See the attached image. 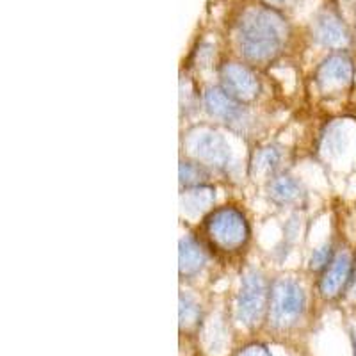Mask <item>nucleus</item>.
<instances>
[{
	"instance_id": "7",
	"label": "nucleus",
	"mask_w": 356,
	"mask_h": 356,
	"mask_svg": "<svg viewBox=\"0 0 356 356\" xmlns=\"http://www.w3.org/2000/svg\"><path fill=\"white\" fill-rule=\"evenodd\" d=\"M316 86L323 97H337L348 91L355 81V63L346 50L328 54L316 70Z\"/></svg>"
},
{
	"instance_id": "20",
	"label": "nucleus",
	"mask_w": 356,
	"mask_h": 356,
	"mask_svg": "<svg viewBox=\"0 0 356 356\" xmlns=\"http://www.w3.org/2000/svg\"><path fill=\"white\" fill-rule=\"evenodd\" d=\"M264 4L269 6L273 9H285V8H291V6L296 4V0H264Z\"/></svg>"
},
{
	"instance_id": "4",
	"label": "nucleus",
	"mask_w": 356,
	"mask_h": 356,
	"mask_svg": "<svg viewBox=\"0 0 356 356\" xmlns=\"http://www.w3.org/2000/svg\"><path fill=\"white\" fill-rule=\"evenodd\" d=\"M187 155L202 162L212 173L230 175L235 170V159L230 145L221 132L211 127H195L186 134Z\"/></svg>"
},
{
	"instance_id": "17",
	"label": "nucleus",
	"mask_w": 356,
	"mask_h": 356,
	"mask_svg": "<svg viewBox=\"0 0 356 356\" xmlns=\"http://www.w3.org/2000/svg\"><path fill=\"white\" fill-rule=\"evenodd\" d=\"M335 253H337L335 244H333L332 241H328V243H324L323 246L317 248V250H314V253L310 255V260H308V267H310V271L321 275V273L326 269V266L332 262L333 257H335Z\"/></svg>"
},
{
	"instance_id": "16",
	"label": "nucleus",
	"mask_w": 356,
	"mask_h": 356,
	"mask_svg": "<svg viewBox=\"0 0 356 356\" xmlns=\"http://www.w3.org/2000/svg\"><path fill=\"white\" fill-rule=\"evenodd\" d=\"M180 328L182 330H195L200 326L202 321V308L198 301L187 292L180 294Z\"/></svg>"
},
{
	"instance_id": "13",
	"label": "nucleus",
	"mask_w": 356,
	"mask_h": 356,
	"mask_svg": "<svg viewBox=\"0 0 356 356\" xmlns=\"http://www.w3.org/2000/svg\"><path fill=\"white\" fill-rule=\"evenodd\" d=\"M285 152L284 148L276 143H269L260 148H257L253 157L250 161V175L253 178H264L271 180L278 173H282V164H284Z\"/></svg>"
},
{
	"instance_id": "10",
	"label": "nucleus",
	"mask_w": 356,
	"mask_h": 356,
	"mask_svg": "<svg viewBox=\"0 0 356 356\" xmlns=\"http://www.w3.org/2000/svg\"><path fill=\"white\" fill-rule=\"evenodd\" d=\"M312 40L324 49L337 52L346 50L351 43V33L340 13L333 8H326L317 13L312 22Z\"/></svg>"
},
{
	"instance_id": "11",
	"label": "nucleus",
	"mask_w": 356,
	"mask_h": 356,
	"mask_svg": "<svg viewBox=\"0 0 356 356\" xmlns=\"http://www.w3.org/2000/svg\"><path fill=\"white\" fill-rule=\"evenodd\" d=\"M267 198L273 205L280 209H289V207H298L307 198V191H305L303 182L294 175L282 171L266 184Z\"/></svg>"
},
{
	"instance_id": "22",
	"label": "nucleus",
	"mask_w": 356,
	"mask_h": 356,
	"mask_svg": "<svg viewBox=\"0 0 356 356\" xmlns=\"http://www.w3.org/2000/svg\"><path fill=\"white\" fill-rule=\"evenodd\" d=\"M351 289L356 292V264H355V276H353V285H351Z\"/></svg>"
},
{
	"instance_id": "19",
	"label": "nucleus",
	"mask_w": 356,
	"mask_h": 356,
	"mask_svg": "<svg viewBox=\"0 0 356 356\" xmlns=\"http://www.w3.org/2000/svg\"><path fill=\"white\" fill-rule=\"evenodd\" d=\"M234 356H273L271 349L264 344H250L235 353Z\"/></svg>"
},
{
	"instance_id": "18",
	"label": "nucleus",
	"mask_w": 356,
	"mask_h": 356,
	"mask_svg": "<svg viewBox=\"0 0 356 356\" xmlns=\"http://www.w3.org/2000/svg\"><path fill=\"white\" fill-rule=\"evenodd\" d=\"M342 141H348V134H346L344 127L335 125L330 129V136H328V148L330 152H335V154H340V152H344V146Z\"/></svg>"
},
{
	"instance_id": "15",
	"label": "nucleus",
	"mask_w": 356,
	"mask_h": 356,
	"mask_svg": "<svg viewBox=\"0 0 356 356\" xmlns=\"http://www.w3.org/2000/svg\"><path fill=\"white\" fill-rule=\"evenodd\" d=\"M178 177H180V180H178L180 182V189H191V187L211 186L212 171L207 166H203L202 162L187 157L180 161Z\"/></svg>"
},
{
	"instance_id": "8",
	"label": "nucleus",
	"mask_w": 356,
	"mask_h": 356,
	"mask_svg": "<svg viewBox=\"0 0 356 356\" xmlns=\"http://www.w3.org/2000/svg\"><path fill=\"white\" fill-rule=\"evenodd\" d=\"M219 86H221L232 98L250 106L262 93L257 73L250 68V65L228 61L219 68Z\"/></svg>"
},
{
	"instance_id": "5",
	"label": "nucleus",
	"mask_w": 356,
	"mask_h": 356,
	"mask_svg": "<svg viewBox=\"0 0 356 356\" xmlns=\"http://www.w3.org/2000/svg\"><path fill=\"white\" fill-rule=\"evenodd\" d=\"M269 287L264 273L255 267H250L243 273L241 289L235 301V317L246 328H255L267 317L269 305Z\"/></svg>"
},
{
	"instance_id": "12",
	"label": "nucleus",
	"mask_w": 356,
	"mask_h": 356,
	"mask_svg": "<svg viewBox=\"0 0 356 356\" xmlns=\"http://www.w3.org/2000/svg\"><path fill=\"white\" fill-rule=\"evenodd\" d=\"M209 262L207 244L193 235H186L178 244V271L182 280H195L203 273Z\"/></svg>"
},
{
	"instance_id": "9",
	"label": "nucleus",
	"mask_w": 356,
	"mask_h": 356,
	"mask_svg": "<svg viewBox=\"0 0 356 356\" xmlns=\"http://www.w3.org/2000/svg\"><path fill=\"white\" fill-rule=\"evenodd\" d=\"M355 264L356 255L349 253L348 250H337L333 260L321 273L319 282H317L319 294L324 300L333 301L339 300L340 296H344V292L353 285Z\"/></svg>"
},
{
	"instance_id": "6",
	"label": "nucleus",
	"mask_w": 356,
	"mask_h": 356,
	"mask_svg": "<svg viewBox=\"0 0 356 356\" xmlns=\"http://www.w3.org/2000/svg\"><path fill=\"white\" fill-rule=\"evenodd\" d=\"M203 109L214 122L221 123L232 132L246 134L251 127V114L248 106L232 98L221 86H209L202 97Z\"/></svg>"
},
{
	"instance_id": "3",
	"label": "nucleus",
	"mask_w": 356,
	"mask_h": 356,
	"mask_svg": "<svg viewBox=\"0 0 356 356\" xmlns=\"http://www.w3.org/2000/svg\"><path fill=\"white\" fill-rule=\"evenodd\" d=\"M307 312V292L298 280L280 276L269 287L267 321L275 330L294 328Z\"/></svg>"
},
{
	"instance_id": "2",
	"label": "nucleus",
	"mask_w": 356,
	"mask_h": 356,
	"mask_svg": "<svg viewBox=\"0 0 356 356\" xmlns=\"http://www.w3.org/2000/svg\"><path fill=\"white\" fill-rule=\"evenodd\" d=\"M205 244L221 253H237L248 244L251 227L246 214L234 205L212 209L202 221Z\"/></svg>"
},
{
	"instance_id": "21",
	"label": "nucleus",
	"mask_w": 356,
	"mask_h": 356,
	"mask_svg": "<svg viewBox=\"0 0 356 356\" xmlns=\"http://www.w3.org/2000/svg\"><path fill=\"white\" fill-rule=\"evenodd\" d=\"M351 339H353V348H355V356H356V330H351Z\"/></svg>"
},
{
	"instance_id": "1",
	"label": "nucleus",
	"mask_w": 356,
	"mask_h": 356,
	"mask_svg": "<svg viewBox=\"0 0 356 356\" xmlns=\"http://www.w3.org/2000/svg\"><path fill=\"white\" fill-rule=\"evenodd\" d=\"M291 29L278 9L253 6L241 15L235 41L241 56L251 66L271 65L284 54Z\"/></svg>"
},
{
	"instance_id": "14",
	"label": "nucleus",
	"mask_w": 356,
	"mask_h": 356,
	"mask_svg": "<svg viewBox=\"0 0 356 356\" xmlns=\"http://www.w3.org/2000/svg\"><path fill=\"white\" fill-rule=\"evenodd\" d=\"M216 191L212 186L180 189V207L189 218H198L200 214H209L214 209Z\"/></svg>"
}]
</instances>
